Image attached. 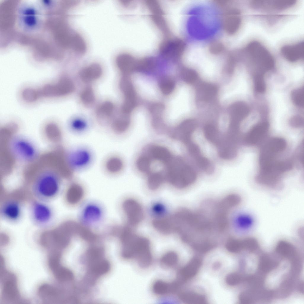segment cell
<instances>
[{"instance_id": "26", "label": "cell", "mask_w": 304, "mask_h": 304, "mask_svg": "<svg viewBox=\"0 0 304 304\" xmlns=\"http://www.w3.org/2000/svg\"><path fill=\"white\" fill-rule=\"evenodd\" d=\"M286 143L283 138L275 137L270 139L264 146L263 149L277 155L286 149Z\"/></svg>"}, {"instance_id": "35", "label": "cell", "mask_w": 304, "mask_h": 304, "mask_svg": "<svg viewBox=\"0 0 304 304\" xmlns=\"http://www.w3.org/2000/svg\"><path fill=\"white\" fill-rule=\"evenodd\" d=\"M163 14H151V17L154 23L166 37H168L170 31Z\"/></svg>"}, {"instance_id": "15", "label": "cell", "mask_w": 304, "mask_h": 304, "mask_svg": "<svg viewBox=\"0 0 304 304\" xmlns=\"http://www.w3.org/2000/svg\"><path fill=\"white\" fill-rule=\"evenodd\" d=\"M196 128V124L194 121H185L174 129L172 133L171 137L186 145L191 141V136Z\"/></svg>"}, {"instance_id": "10", "label": "cell", "mask_w": 304, "mask_h": 304, "mask_svg": "<svg viewBox=\"0 0 304 304\" xmlns=\"http://www.w3.org/2000/svg\"><path fill=\"white\" fill-rule=\"evenodd\" d=\"M0 277L2 299L6 302H19L20 297L15 276L4 268L0 270Z\"/></svg>"}, {"instance_id": "44", "label": "cell", "mask_w": 304, "mask_h": 304, "mask_svg": "<svg viewBox=\"0 0 304 304\" xmlns=\"http://www.w3.org/2000/svg\"><path fill=\"white\" fill-rule=\"evenodd\" d=\"M248 217L241 215L237 217L236 220V224L239 228L243 229L246 228L250 225L251 221Z\"/></svg>"}, {"instance_id": "22", "label": "cell", "mask_w": 304, "mask_h": 304, "mask_svg": "<svg viewBox=\"0 0 304 304\" xmlns=\"http://www.w3.org/2000/svg\"><path fill=\"white\" fill-rule=\"evenodd\" d=\"M38 294L42 300L49 303L60 302L61 291L58 288L48 284H44L39 288Z\"/></svg>"}, {"instance_id": "16", "label": "cell", "mask_w": 304, "mask_h": 304, "mask_svg": "<svg viewBox=\"0 0 304 304\" xmlns=\"http://www.w3.org/2000/svg\"><path fill=\"white\" fill-rule=\"evenodd\" d=\"M235 141L227 135L223 138L219 139L216 144L218 155L221 158L230 160L236 157L237 151Z\"/></svg>"}, {"instance_id": "38", "label": "cell", "mask_w": 304, "mask_h": 304, "mask_svg": "<svg viewBox=\"0 0 304 304\" xmlns=\"http://www.w3.org/2000/svg\"><path fill=\"white\" fill-rule=\"evenodd\" d=\"M151 161L147 156H142L137 159L136 165L138 169L141 172L149 174L151 172Z\"/></svg>"}, {"instance_id": "36", "label": "cell", "mask_w": 304, "mask_h": 304, "mask_svg": "<svg viewBox=\"0 0 304 304\" xmlns=\"http://www.w3.org/2000/svg\"><path fill=\"white\" fill-rule=\"evenodd\" d=\"M259 268L262 272L269 273L278 266V263L267 256L262 257L260 259Z\"/></svg>"}, {"instance_id": "40", "label": "cell", "mask_w": 304, "mask_h": 304, "mask_svg": "<svg viewBox=\"0 0 304 304\" xmlns=\"http://www.w3.org/2000/svg\"><path fill=\"white\" fill-rule=\"evenodd\" d=\"M159 86L162 93L167 95L171 93L173 91L175 83L172 80L165 78L160 81Z\"/></svg>"}, {"instance_id": "18", "label": "cell", "mask_w": 304, "mask_h": 304, "mask_svg": "<svg viewBox=\"0 0 304 304\" xmlns=\"http://www.w3.org/2000/svg\"><path fill=\"white\" fill-rule=\"evenodd\" d=\"M227 246L231 251L238 252L242 250L254 252L258 248V243L256 239L248 237L242 239H230L228 241Z\"/></svg>"}, {"instance_id": "12", "label": "cell", "mask_w": 304, "mask_h": 304, "mask_svg": "<svg viewBox=\"0 0 304 304\" xmlns=\"http://www.w3.org/2000/svg\"><path fill=\"white\" fill-rule=\"evenodd\" d=\"M293 0H253L250 3L254 10L273 12L283 11L290 8L296 3Z\"/></svg>"}, {"instance_id": "25", "label": "cell", "mask_w": 304, "mask_h": 304, "mask_svg": "<svg viewBox=\"0 0 304 304\" xmlns=\"http://www.w3.org/2000/svg\"><path fill=\"white\" fill-rule=\"evenodd\" d=\"M102 69L98 64L93 63L83 69L80 73V77L82 81L86 83L91 82L100 77Z\"/></svg>"}, {"instance_id": "19", "label": "cell", "mask_w": 304, "mask_h": 304, "mask_svg": "<svg viewBox=\"0 0 304 304\" xmlns=\"http://www.w3.org/2000/svg\"><path fill=\"white\" fill-rule=\"evenodd\" d=\"M179 287L175 281L169 282L162 279H158L153 284L152 290L155 294L163 296L176 293L178 291Z\"/></svg>"}, {"instance_id": "42", "label": "cell", "mask_w": 304, "mask_h": 304, "mask_svg": "<svg viewBox=\"0 0 304 304\" xmlns=\"http://www.w3.org/2000/svg\"><path fill=\"white\" fill-rule=\"evenodd\" d=\"M35 11L32 9L28 8L24 12L25 15L24 19L25 23L27 26L31 27L34 26L36 23V19L35 17Z\"/></svg>"}, {"instance_id": "23", "label": "cell", "mask_w": 304, "mask_h": 304, "mask_svg": "<svg viewBox=\"0 0 304 304\" xmlns=\"http://www.w3.org/2000/svg\"><path fill=\"white\" fill-rule=\"evenodd\" d=\"M137 60L132 56L123 53L117 56L115 62L121 71L124 74L126 75L135 71Z\"/></svg>"}, {"instance_id": "21", "label": "cell", "mask_w": 304, "mask_h": 304, "mask_svg": "<svg viewBox=\"0 0 304 304\" xmlns=\"http://www.w3.org/2000/svg\"><path fill=\"white\" fill-rule=\"evenodd\" d=\"M240 12L238 10L232 9L226 12L224 20V27L227 33L232 34L239 28L241 22Z\"/></svg>"}, {"instance_id": "41", "label": "cell", "mask_w": 304, "mask_h": 304, "mask_svg": "<svg viewBox=\"0 0 304 304\" xmlns=\"http://www.w3.org/2000/svg\"><path fill=\"white\" fill-rule=\"evenodd\" d=\"M80 97L82 102L86 104L92 103L95 99V96L92 88L90 87L85 88L81 92Z\"/></svg>"}, {"instance_id": "45", "label": "cell", "mask_w": 304, "mask_h": 304, "mask_svg": "<svg viewBox=\"0 0 304 304\" xmlns=\"http://www.w3.org/2000/svg\"><path fill=\"white\" fill-rule=\"evenodd\" d=\"M86 124L81 119H77L74 120L72 123V129L76 132H80L84 130L86 128Z\"/></svg>"}, {"instance_id": "1", "label": "cell", "mask_w": 304, "mask_h": 304, "mask_svg": "<svg viewBox=\"0 0 304 304\" xmlns=\"http://www.w3.org/2000/svg\"><path fill=\"white\" fill-rule=\"evenodd\" d=\"M201 208L197 211L182 208L178 212L175 221V231L183 241L198 240L202 243L217 235L212 215L205 207Z\"/></svg>"}, {"instance_id": "7", "label": "cell", "mask_w": 304, "mask_h": 304, "mask_svg": "<svg viewBox=\"0 0 304 304\" xmlns=\"http://www.w3.org/2000/svg\"><path fill=\"white\" fill-rule=\"evenodd\" d=\"M8 149L13 158L25 162H33L37 156V151L34 146L28 140L23 137L15 136L10 139Z\"/></svg>"}, {"instance_id": "28", "label": "cell", "mask_w": 304, "mask_h": 304, "mask_svg": "<svg viewBox=\"0 0 304 304\" xmlns=\"http://www.w3.org/2000/svg\"><path fill=\"white\" fill-rule=\"evenodd\" d=\"M158 58L155 57H148L137 60L135 71L147 72L151 71L156 66Z\"/></svg>"}, {"instance_id": "37", "label": "cell", "mask_w": 304, "mask_h": 304, "mask_svg": "<svg viewBox=\"0 0 304 304\" xmlns=\"http://www.w3.org/2000/svg\"><path fill=\"white\" fill-rule=\"evenodd\" d=\"M205 137L209 142L216 144L218 141V132L216 128L211 124L206 125L204 129Z\"/></svg>"}, {"instance_id": "39", "label": "cell", "mask_w": 304, "mask_h": 304, "mask_svg": "<svg viewBox=\"0 0 304 304\" xmlns=\"http://www.w3.org/2000/svg\"><path fill=\"white\" fill-rule=\"evenodd\" d=\"M114 110L113 104L110 102L106 101L99 107L97 110L96 113L100 116L108 117L112 114Z\"/></svg>"}, {"instance_id": "5", "label": "cell", "mask_w": 304, "mask_h": 304, "mask_svg": "<svg viewBox=\"0 0 304 304\" xmlns=\"http://www.w3.org/2000/svg\"><path fill=\"white\" fill-rule=\"evenodd\" d=\"M243 52L248 66L259 72L269 71L274 66L273 55L258 41H253L248 43Z\"/></svg>"}, {"instance_id": "29", "label": "cell", "mask_w": 304, "mask_h": 304, "mask_svg": "<svg viewBox=\"0 0 304 304\" xmlns=\"http://www.w3.org/2000/svg\"><path fill=\"white\" fill-rule=\"evenodd\" d=\"M83 212L84 220L88 223H94L99 220L101 216V211L96 205H90L86 207Z\"/></svg>"}, {"instance_id": "17", "label": "cell", "mask_w": 304, "mask_h": 304, "mask_svg": "<svg viewBox=\"0 0 304 304\" xmlns=\"http://www.w3.org/2000/svg\"><path fill=\"white\" fill-rule=\"evenodd\" d=\"M281 53L286 60L295 62L303 59L304 56V42H300L282 46Z\"/></svg>"}, {"instance_id": "9", "label": "cell", "mask_w": 304, "mask_h": 304, "mask_svg": "<svg viewBox=\"0 0 304 304\" xmlns=\"http://www.w3.org/2000/svg\"><path fill=\"white\" fill-rule=\"evenodd\" d=\"M185 46L183 41L180 39L166 37L160 44V55L164 59H178L183 54Z\"/></svg>"}, {"instance_id": "13", "label": "cell", "mask_w": 304, "mask_h": 304, "mask_svg": "<svg viewBox=\"0 0 304 304\" xmlns=\"http://www.w3.org/2000/svg\"><path fill=\"white\" fill-rule=\"evenodd\" d=\"M129 226L135 227L139 224L144 218V212L140 204L133 199L126 200L123 205Z\"/></svg>"}, {"instance_id": "43", "label": "cell", "mask_w": 304, "mask_h": 304, "mask_svg": "<svg viewBox=\"0 0 304 304\" xmlns=\"http://www.w3.org/2000/svg\"><path fill=\"white\" fill-rule=\"evenodd\" d=\"M146 4L152 14H164L163 11L159 4L157 1H147Z\"/></svg>"}, {"instance_id": "32", "label": "cell", "mask_w": 304, "mask_h": 304, "mask_svg": "<svg viewBox=\"0 0 304 304\" xmlns=\"http://www.w3.org/2000/svg\"><path fill=\"white\" fill-rule=\"evenodd\" d=\"M120 117L115 120L111 125V129L113 132L116 134L123 133L128 128L130 123L129 118L127 114Z\"/></svg>"}, {"instance_id": "24", "label": "cell", "mask_w": 304, "mask_h": 304, "mask_svg": "<svg viewBox=\"0 0 304 304\" xmlns=\"http://www.w3.org/2000/svg\"><path fill=\"white\" fill-rule=\"evenodd\" d=\"M148 156L150 159L158 161L166 165L173 156L167 148L159 145H153L148 150Z\"/></svg>"}, {"instance_id": "46", "label": "cell", "mask_w": 304, "mask_h": 304, "mask_svg": "<svg viewBox=\"0 0 304 304\" xmlns=\"http://www.w3.org/2000/svg\"><path fill=\"white\" fill-rule=\"evenodd\" d=\"M224 47L222 44L218 42L213 43L210 47L211 52L214 54H218L223 50Z\"/></svg>"}, {"instance_id": "34", "label": "cell", "mask_w": 304, "mask_h": 304, "mask_svg": "<svg viewBox=\"0 0 304 304\" xmlns=\"http://www.w3.org/2000/svg\"><path fill=\"white\" fill-rule=\"evenodd\" d=\"M148 185L149 188L155 190L159 188L163 183L164 177L160 172H150L148 174Z\"/></svg>"}, {"instance_id": "31", "label": "cell", "mask_w": 304, "mask_h": 304, "mask_svg": "<svg viewBox=\"0 0 304 304\" xmlns=\"http://www.w3.org/2000/svg\"><path fill=\"white\" fill-rule=\"evenodd\" d=\"M70 47L75 53L80 55L85 54L87 50L84 39L80 34L76 32L73 33Z\"/></svg>"}, {"instance_id": "2", "label": "cell", "mask_w": 304, "mask_h": 304, "mask_svg": "<svg viewBox=\"0 0 304 304\" xmlns=\"http://www.w3.org/2000/svg\"><path fill=\"white\" fill-rule=\"evenodd\" d=\"M42 162L33 170L31 191L37 200L48 202L59 194L63 177L57 161L54 164Z\"/></svg>"}, {"instance_id": "11", "label": "cell", "mask_w": 304, "mask_h": 304, "mask_svg": "<svg viewBox=\"0 0 304 304\" xmlns=\"http://www.w3.org/2000/svg\"><path fill=\"white\" fill-rule=\"evenodd\" d=\"M22 205L18 200L14 199H7L3 201L0 207L1 217L6 221L11 223L18 222L23 213Z\"/></svg>"}, {"instance_id": "14", "label": "cell", "mask_w": 304, "mask_h": 304, "mask_svg": "<svg viewBox=\"0 0 304 304\" xmlns=\"http://www.w3.org/2000/svg\"><path fill=\"white\" fill-rule=\"evenodd\" d=\"M67 157L69 163L75 171L87 166L91 159L90 152L84 148H79L68 152Z\"/></svg>"}, {"instance_id": "4", "label": "cell", "mask_w": 304, "mask_h": 304, "mask_svg": "<svg viewBox=\"0 0 304 304\" xmlns=\"http://www.w3.org/2000/svg\"><path fill=\"white\" fill-rule=\"evenodd\" d=\"M165 165L167 171L166 178L177 189L186 188L192 184L196 179L195 171L180 157L173 156Z\"/></svg>"}, {"instance_id": "3", "label": "cell", "mask_w": 304, "mask_h": 304, "mask_svg": "<svg viewBox=\"0 0 304 304\" xmlns=\"http://www.w3.org/2000/svg\"><path fill=\"white\" fill-rule=\"evenodd\" d=\"M126 227L122 230V254L126 259H135L137 262L148 260L152 252L149 240L135 233L131 228Z\"/></svg>"}, {"instance_id": "20", "label": "cell", "mask_w": 304, "mask_h": 304, "mask_svg": "<svg viewBox=\"0 0 304 304\" xmlns=\"http://www.w3.org/2000/svg\"><path fill=\"white\" fill-rule=\"evenodd\" d=\"M269 128L266 122L259 123L251 129L245 137V142L248 144L254 145L259 142L266 135Z\"/></svg>"}, {"instance_id": "33", "label": "cell", "mask_w": 304, "mask_h": 304, "mask_svg": "<svg viewBox=\"0 0 304 304\" xmlns=\"http://www.w3.org/2000/svg\"><path fill=\"white\" fill-rule=\"evenodd\" d=\"M105 169L109 173L115 174L119 172L123 167L122 160L119 157L113 156L108 158L105 163Z\"/></svg>"}, {"instance_id": "6", "label": "cell", "mask_w": 304, "mask_h": 304, "mask_svg": "<svg viewBox=\"0 0 304 304\" xmlns=\"http://www.w3.org/2000/svg\"><path fill=\"white\" fill-rule=\"evenodd\" d=\"M75 88L71 80L63 77L56 82L47 83L40 88H34V91L37 100L43 97L55 98L67 95L72 92Z\"/></svg>"}, {"instance_id": "27", "label": "cell", "mask_w": 304, "mask_h": 304, "mask_svg": "<svg viewBox=\"0 0 304 304\" xmlns=\"http://www.w3.org/2000/svg\"><path fill=\"white\" fill-rule=\"evenodd\" d=\"M276 249L278 254L283 257L292 261L297 260L296 251L294 247L289 242L280 241L277 245Z\"/></svg>"}, {"instance_id": "30", "label": "cell", "mask_w": 304, "mask_h": 304, "mask_svg": "<svg viewBox=\"0 0 304 304\" xmlns=\"http://www.w3.org/2000/svg\"><path fill=\"white\" fill-rule=\"evenodd\" d=\"M177 254L173 251H169L164 253L161 257L160 263L164 268L171 269L175 267L178 262Z\"/></svg>"}, {"instance_id": "8", "label": "cell", "mask_w": 304, "mask_h": 304, "mask_svg": "<svg viewBox=\"0 0 304 304\" xmlns=\"http://www.w3.org/2000/svg\"><path fill=\"white\" fill-rule=\"evenodd\" d=\"M30 210L31 220L38 226L47 227L53 220V210L47 202L37 200L32 203Z\"/></svg>"}]
</instances>
